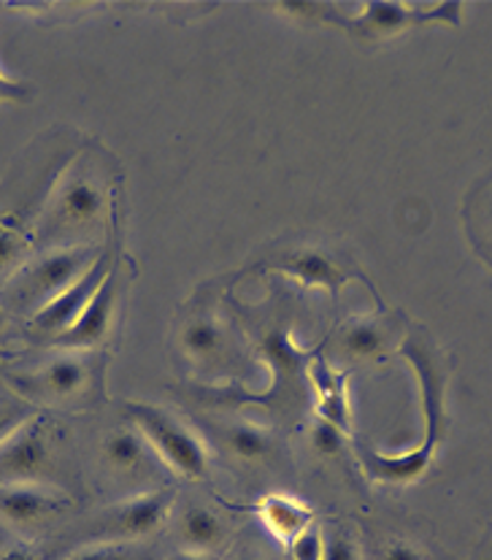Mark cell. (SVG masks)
Masks as SVG:
<instances>
[{
	"label": "cell",
	"mask_w": 492,
	"mask_h": 560,
	"mask_svg": "<svg viewBox=\"0 0 492 560\" xmlns=\"http://www.w3.org/2000/svg\"><path fill=\"white\" fill-rule=\"evenodd\" d=\"M0 560H36V556L25 547H11V550L0 552Z\"/></svg>",
	"instance_id": "cell-27"
},
{
	"label": "cell",
	"mask_w": 492,
	"mask_h": 560,
	"mask_svg": "<svg viewBox=\"0 0 492 560\" xmlns=\"http://www.w3.org/2000/svg\"><path fill=\"white\" fill-rule=\"evenodd\" d=\"M225 444L238 460L255 463L268 458L273 450V439L268 428L255 425V422H233L225 428Z\"/></svg>",
	"instance_id": "cell-18"
},
{
	"label": "cell",
	"mask_w": 492,
	"mask_h": 560,
	"mask_svg": "<svg viewBox=\"0 0 492 560\" xmlns=\"http://www.w3.org/2000/svg\"><path fill=\"white\" fill-rule=\"evenodd\" d=\"M73 501L62 490L42 482L0 485V520L14 528H31L42 520L71 510Z\"/></svg>",
	"instance_id": "cell-9"
},
{
	"label": "cell",
	"mask_w": 492,
	"mask_h": 560,
	"mask_svg": "<svg viewBox=\"0 0 492 560\" xmlns=\"http://www.w3.org/2000/svg\"><path fill=\"white\" fill-rule=\"evenodd\" d=\"M108 214H112V198L101 174H93V168L71 165L51 196L49 209L44 211L38 236L51 247V238L93 231L95 225L108 220Z\"/></svg>",
	"instance_id": "cell-2"
},
{
	"label": "cell",
	"mask_w": 492,
	"mask_h": 560,
	"mask_svg": "<svg viewBox=\"0 0 492 560\" xmlns=\"http://www.w3.org/2000/svg\"><path fill=\"white\" fill-rule=\"evenodd\" d=\"M68 560H147V556L133 550L128 541H95V545L73 552Z\"/></svg>",
	"instance_id": "cell-20"
},
{
	"label": "cell",
	"mask_w": 492,
	"mask_h": 560,
	"mask_svg": "<svg viewBox=\"0 0 492 560\" xmlns=\"http://www.w3.org/2000/svg\"><path fill=\"white\" fill-rule=\"evenodd\" d=\"M133 428L147 439L152 453L187 479H203L209 471V450L196 431L176 420L171 411L144 401L125 404Z\"/></svg>",
	"instance_id": "cell-3"
},
{
	"label": "cell",
	"mask_w": 492,
	"mask_h": 560,
	"mask_svg": "<svg viewBox=\"0 0 492 560\" xmlns=\"http://www.w3.org/2000/svg\"><path fill=\"white\" fill-rule=\"evenodd\" d=\"M103 249L95 244H71V247H49L47 253L31 257L16 273H11V282L5 295L22 312H42L57 295L66 293L95 260Z\"/></svg>",
	"instance_id": "cell-1"
},
{
	"label": "cell",
	"mask_w": 492,
	"mask_h": 560,
	"mask_svg": "<svg viewBox=\"0 0 492 560\" xmlns=\"http://www.w3.org/2000/svg\"><path fill=\"white\" fill-rule=\"evenodd\" d=\"M171 506H174V493L171 490H152V493L133 495V499L117 504L103 517L101 534L106 539L101 541L147 539V536L157 534L163 528L171 514Z\"/></svg>",
	"instance_id": "cell-7"
},
{
	"label": "cell",
	"mask_w": 492,
	"mask_h": 560,
	"mask_svg": "<svg viewBox=\"0 0 492 560\" xmlns=\"http://www.w3.org/2000/svg\"><path fill=\"white\" fill-rule=\"evenodd\" d=\"M347 439H349L347 433L339 431L333 422L319 420L317 417V422H314V428H312V444L319 455H325V458H336V455L344 453Z\"/></svg>",
	"instance_id": "cell-21"
},
{
	"label": "cell",
	"mask_w": 492,
	"mask_h": 560,
	"mask_svg": "<svg viewBox=\"0 0 492 560\" xmlns=\"http://www.w3.org/2000/svg\"><path fill=\"white\" fill-rule=\"evenodd\" d=\"M36 417L31 401H16V404H0V444L11 436V433L20 431L25 422H31Z\"/></svg>",
	"instance_id": "cell-23"
},
{
	"label": "cell",
	"mask_w": 492,
	"mask_h": 560,
	"mask_svg": "<svg viewBox=\"0 0 492 560\" xmlns=\"http://www.w3.org/2000/svg\"><path fill=\"white\" fill-rule=\"evenodd\" d=\"M393 336L387 323L374 317L347 319L336 334V350L347 363H371L390 352Z\"/></svg>",
	"instance_id": "cell-12"
},
{
	"label": "cell",
	"mask_w": 492,
	"mask_h": 560,
	"mask_svg": "<svg viewBox=\"0 0 492 560\" xmlns=\"http://www.w3.org/2000/svg\"><path fill=\"white\" fill-rule=\"evenodd\" d=\"M382 560H425V556H422L417 547L406 545V541H393L385 550V556H382Z\"/></svg>",
	"instance_id": "cell-26"
},
{
	"label": "cell",
	"mask_w": 492,
	"mask_h": 560,
	"mask_svg": "<svg viewBox=\"0 0 492 560\" xmlns=\"http://www.w3.org/2000/svg\"><path fill=\"white\" fill-rule=\"evenodd\" d=\"M446 11L455 14V11H460V5L449 3V5H442V9L422 11L420 5L385 3V0H376V3H363V11H360V16H354V20H336V22H341L354 38L374 42V38L395 36V33L406 31V27H414V25H422V22L436 20V16H444Z\"/></svg>",
	"instance_id": "cell-8"
},
{
	"label": "cell",
	"mask_w": 492,
	"mask_h": 560,
	"mask_svg": "<svg viewBox=\"0 0 492 560\" xmlns=\"http://www.w3.org/2000/svg\"><path fill=\"white\" fill-rule=\"evenodd\" d=\"M181 352L196 363H211V360L222 358V345H225V334L211 317H192L179 334Z\"/></svg>",
	"instance_id": "cell-17"
},
{
	"label": "cell",
	"mask_w": 492,
	"mask_h": 560,
	"mask_svg": "<svg viewBox=\"0 0 492 560\" xmlns=\"http://www.w3.org/2000/svg\"><path fill=\"white\" fill-rule=\"evenodd\" d=\"M238 560H260V558H251V556H244V558H238Z\"/></svg>",
	"instance_id": "cell-30"
},
{
	"label": "cell",
	"mask_w": 492,
	"mask_h": 560,
	"mask_svg": "<svg viewBox=\"0 0 492 560\" xmlns=\"http://www.w3.org/2000/svg\"><path fill=\"white\" fill-rule=\"evenodd\" d=\"M114 268V238H108V244L103 247V253L71 288L66 290L62 295H57L51 304H47L42 312L33 314V325L44 334H49V339L60 336L62 330L71 328L73 323L79 319V314L84 312V306L93 301V295L98 293V288L103 284V279L108 277V271Z\"/></svg>",
	"instance_id": "cell-5"
},
{
	"label": "cell",
	"mask_w": 492,
	"mask_h": 560,
	"mask_svg": "<svg viewBox=\"0 0 492 560\" xmlns=\"http://www.w3.org/2000/svg\"><path fill=\"white\" fill-rule=\"evenodd\" d=\"M90 380H93L90 363L82 355H77V352H62V355L38 365L31 374L11 376L16 390H20L31 404L71 401V398H79L87 393Z\"/></svg>",
	"instance_id": "cell-4"
},
{
	"label": "cell",
	"mask_w": 492,
	"mask_h": 560,
	"mask_svg": "<svg viewBox=\"0 0 492 560\" xmlns=\"http://www.w3.org/2000/svg\"><path fill=\"white\" fill-rule=\"evenodd\" d=\"M268 268L293 277L306 288H323L328 293H339L349 282L347 271L323 249H297V253L282 255L268 262Z\"/></svg>",
	"instance_id": "cell-11"
},
{
	"label": "cell",
	"mask_w": 492,
	"mask_h": 560,
	"mask_svg": "<svg viewBox=\"0 0 492 560\" xmlns=\"http://www.w3.org/2000/svg\"><path fill=\"white\" fill-rule=\"evenodd\" d=\"M179 534L185 539L187 550L192 552H214L225 545L227 528L216 512L206 506H190L179 520Z\"/></svg>",
	"instance_id": "cell-15"
},
{
	"label": "cell",
	"mask_w": 492,
	"mask_h": 560,
	"mask_svg": "<svg viewBox=\"0 0 492 560\" xmlns=\"http://www.w3.org/2000/svg\"><path fill=\"white\" fill-rule=\"evenodd\" d=\"M255 514L260 517V523L266 525L268 534L284 547H290V541H293L303 528H308L314 520V512L308 510L303 501L282 493L262 495L260 504L255 506Z\"/></svg>",
	"instance_id": "cell-14"
},
{
	"label": "cell",
	"mask_w": 492,
	"mask_h": 560,
	"mask_svg": "<svg viewBox=\"0 0 492 560\" xmlns=\"http://www.w3.org/2000/svg\"><path fill=\"white\" fill-rule=\"evenodd\" d=\"M5 323H9V312H5V306L0 304V330L5 328Z\"/></svg>",
	"instance_id": "cell-29"
},
{
	"label": "cell",
	"mask_w": 492,
	"mask_h": 560,
	"mask_svg": "<svg viewBox=\"0 0 492 560\" xmlns=\"http://www.w3.org/2000/svg\"><path fill=\"white\" fill-rule=\"evenodd\" d=\"M101 453L112 471L130 474V471H141V468H147L152 447H149L147 439L141 436L136 428H119V431L108 433Z\"/></svg>",
	"instance_id": "cell-16"
},
{
	"label": "cell",
	"mask_w": 492,
	"mask_h": 560,
	"mask_svg": "<svg viewBox=\"0 0 492 560\" xmlns=\"http://www.w3.org/2000/svg\"><path fill=\"white\" fill-rule=\"evenodd\" d=\"M171 560H214L209 556V552H192V550H185V552H176Z\"/></svg>",
	"instance_id": "cell-28"
},
{
	"label": "cell",
	"mask_w": 492,
	"mask_h": 560,
	"mask_svg": "<svg viewBox=\"0 0 492 560\" xmlns=\"http://www.w3.org/2000/svg\"><path fill=\"white\" fill-rule=\"evenodd\" d=\"M314 393H317V415L319 420L333 422L339 431L352 436V407H349L347 374L336 371L328 360L317 358L308 365Z\"/></svg>",
	"instance_id": "cell-13"
},
{
	"label": "cell",
	"mask_w": 492,
	"mask_h": 560,
	"mask_svg": "<svg viewBox=\"0 0 492 560\" xmlns=\"http://www.w3.org/2000/svg\"><path fill=\"white\" fill-rule=\"evenodd\" d=\"M323 560H360V550L349 536H333V539H325Z\"/></svg>",
	"instance_id": "cell-24"
},
{
	"label": "cell",
	"mask_w": 492,
	"mask_h": 560,
	"mask_svg": "<svg viewBox=\"0 0 492 560\" xmlns=\"http://www.w3.org/2000/svg\"><path fill=\"white\" fill-rule=\"evenodd\" d=\"M31 88L0 73V103H25L31 101Z\"/></svg>",
	"instance_id": "cell-25"
},
{
	"label": "cell",
	"mask_w": 492,
	"mask_h": 560,
	"mask_svg": "<svg viewBox=\"0 0 492 560\" xmlns=\"http://www.w3.org/2000/svg\"><path fill=\"white\" fill-rule=\"evenodd\" d=\"M117 299H119V273L117 266L108 271V277L103 279L98 293L93 295L84 312L79 314L77 323L68 330H62L60 336H55V345L62 350H87V347L101 345L108 336L114 323V312H117Z\"/></svg>",
	"instance_id": "cell-10"
},
{
	"label": "cell",
	"mask_w": 492,
	"mask_h": 560,
	"mask_svg": "<svg viewBox=\"0 0 492 560\" xmlns=\"http://www.w3.org/2000/svg\"><path fill=\"white\" fill-rule=\"evenodd\" d=\"M33 238L16 231L9 222H0V273H16L27 262Z\"/></svg>",
	"instance_id": "cell-19"
},
{
	"label": "cell",
	"mask_w": 492,
	"mask_h": 560,
	"mask_svg": "<svg viewBox=\"0 0 492 560\" xmlns=\"http://www.w3.org/2000/svg\"><path fill=\"white\" fill-rule=\"evenodd\" d=\"M290 556L293 560H323L325 558V536L319 525H308L290 541Z\"/></svg>",
	"instance_id": "cell-22"
},
{
	"label": "cell",
	"mask_w": 492,
	"mask_h": 560,
	"mask_svg": "<svg viewBox=\"0 0 492 560\" xmlns=\"http://www.w3.org/2000/svg\"><path fill=\"white\" fill-rule=\"evenodd\" d=\"M51 463L47 428H44L42 415L33 417L31 422L11 433L0 444V485L11 482H42Z\"/></svg>",
	"instance_id": "cell-6"
}]
</instances>
